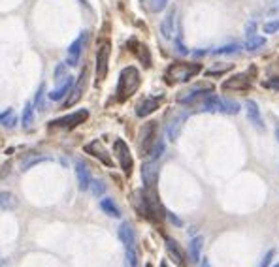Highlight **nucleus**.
Segmentation results:
<instances>
[{
  "instance_id": "obj_27",
  "label": "nucleus",
  "mask_w": 279,
  "mask_h": 267,
  "mask_svg": "<svg viewBox=\"0 0 279 267\" xmlns=\"http://www.w3.org/2000/svg\"><path fill=\"white\" fill-rule=\"evenodd\" d=\"M16 207V198L10 192H0V211H8Z\"/></svg>"
},
{
  "instance_id": "obj_16",
  "label": "nucleus",
  "mask_w": 279,
  "mask_h": 267,
  "mask_svg": "<svg viewBox=\"0 0 279 267\" xmlns=\"http://www.w3.org/2000/svg\"><path fill=\"white\" fill-rule=\"evenodd\" d=\"M72 85H74V77H72V75H66L62 81H58L57 89L51 90V92H50V98L53 100V102H57V100H60V98L64 96L66 92H70V89H72Z\"/></svg>"
},
{
  "instance_id": "obj_13",
  "label": "nucleus",
  "mask_w": 279,
  "mask_h": 267,
  "mask_svg": "<svg viewBox=\"0 0 279 267\" xmlns=\"http://www.w3.org/2000/svg\"><path fill=\"white\" fill-rule=\"evenodd\" d=\"M166 251H168V254H170V258L174 260V264L178 267H185V254H183V251H181V247L174 239H170V237H166Z\"/></svg>"
},
{
  "instance_id": "obj_25",
  "label": "nucleus",
  "mask_w": 279,
  "mask_h": 267,
  "mask_svg": "<svg viewBox=\"0 0 279 267\" xmlns=\"http://www.w3.org/2000/svg\"><path fill=\"white\" fill-rule=\"evenodd\" d=\"M240 111V104L230 100V98H221V113L236 115Z\"/></svg>"
},
{
  "instance_id": "obj_33",
  "label": "nucleus",
  "mask_w": 279,
  "mask_h": 267,
  "mask_svg": "<svg viewBox=\"0 0 279 267\" xmlns=\"http://www.w3.org/2000/svg\"><path fill=\"white\" fill-rule=\"evenodd\" d=\"M238 51H240L238 45H226V47L215 49L214 53H215V55H224V53H238Z\"/></svg>"
},
{
  "instance_id": "obj_17",
  "label": "nucleus",
  "mask_w": 279,
  "mask_h": 267,
  "mask_svg": "<svg viewBox=\"0 0 279 267\" xmlns=\"http://www.w3.org/2000/svg\"><path fill=\"white\" fill-rule=\"evenodd\" d=\"M249 85H251V81H249V77L247 75H234V77H230L228 81L222 83V89L224 90H247L249 89Z\"/></svg>"
},
{
  "instance_id": "obj_3",
  "label": "nucleus",
  "mask_w": 279,
  "mask_h": 267,
  "mask_svg": "<svg viewBox=\"0 0 279 267\" xmlns=\"http://www.w3.org/2000/svg\"><path fill=\"white\" fill-rule=\"evenodd\" d=\"M114 151H115V156H117V160H119V166H121V170H123L126 175H130L132 168H134V158H132L128 145L124 143L123 139H117V141L114 143Z\"/></svg>"
},
{
  "instance_id": "obj_35",
  "label": "nucleus",
  "mask_w": 279,
  "mask_h": 267,
  "mask_svg": "<svg viewBox=\"0 0 279 267\" xmlns=\"http://www.w3.org/2000/svg\"><path fill=\"white\" fill-rule=\"evenodd\" d=\"M276 30H279V21H276V23H266V24H264V32H276Z\"/></svg>"
},
{
  "instance_id": "obj_2",
  "label": "nucleus",
  "mask_w": 279,
  "mask_h": 267,
  "mask_svg": "<svg viewBox=\"0 0 279 267\" xmlns=\"http://www.w3.org/2000/svg\"><path fill=\"white\" fill-rule=\"evenodd\" d=\"M200 70H202V64L198 62H174L166 70V79L168 83H187Z\"/></svg>"
},
{
  "instance_id": "obj_19",
  "label": "nucleus",
  "mask_w": 279,
  "mask_h": 267,
  "mask_svg": "<svg viewBox=\"0 0 279 267\" xmlns=\"http://www.w3.org/2000/svg\"><path fill=\"white\" fill-rule=\"evenodd\" d=\"M174 24H176V9H170L168 15L164 17V21H162V24H160V32H162L166 40H172L174 34H176Z\"/></svg>"
},
{
  "instance_id": "obj_24",
  "label": "nucleus",
  "mask_w": 279,
  "mask_h": 267,
  "mask_svg": "<svg viewBox=\"0 0 279 267\" xmlns=\"http://www.w3.org/2000/svg\"><path fill=\"white\" fill-rule=\"evenodd\" d=\"M142 2H144L146 9L151 13H158L168 6V0H142Z\"/></svg>"
},
{
  "instance_id": "obj_15",
  "label": "nucleus",
  "mask_w": 279,
  "mask_h": 267,
  "mask_svg": "<svg viewBox=\"0 0 279 267\" xmlns=\"http://www.w3.org/2000/svg\"><path fill=\"white\" fill-rule=\"evenodd\" d=\"M119 239L121 243L124 245V249H134V243H136V234L128 222H123L119 226Z\"/></svg>"
},
{
  "instance_id": "obj_9",
  "label": "nucleus",
  "mask_w": 279,
  "mask_h": 267,
  "mask_svg": "<svg viewBox=\"0 0 279 267\" xmlns=\"http://www.w3.org/2000/svg\"><path fill=\"white\" fill-rule=\"evenodd\" d=\"M142 179H144L146 188H155L156 179H158V164H156V160L146 162L142 166Z\"/></svg>"
},
{
  "instance_id": "obj_22",
  "label": "nucleus",
  "mask_w": 279,
  "mask_h": 267,
  "mask_svg": "<svg viewBox=\"0 0 279 267\" xmlns=\"http://www.w3.org/2000/svg\"><path fill=\"white\" fill-rule=\"evenodd\" d=\"M202 245H204V239L198 235V237H192L189 243V256L192 262H198L200 260V252H202Z\"/></svg>"
},
{
  "instance_id": "obj_26",
  "label": "nucleus",
  "mask_w": 279,
  "mask_h": 267,
  "mask_svg": "<svg viewBox=\"0 0 279 267\" xmlns=\"http://www.w3.org/2000/svg\"><path fill=\"white\" fill-rule=\"evenodd\" d=\"M89 188H90V194L96 196V198L106 194V183L100 181V179H92V181L89 183Z\"/></svg>"
},
{
  "instance_id": "obj_43",
  "label": "nucleus",
  "mask_w": 279,
  "mask_h": 267,
  "mask_svg": "<svg viewBox=\"0 0 279 267\" xmlns=\"http://www.w3.org/2000/svg\"><path fill=\"white\" fill-rule=\"evenodd\" d=\"M274 267H279V266H274Z\"/></svg>"
},
{
  "instance_id": "obj_37",
  "label": "nucleus",
  "mask_w": 279,
  "mask_h": 267,
  "mask_svg": "<svg viewBox=\"0 0 279 267\" xmlns=\"http://www.w3.org/2000/svg\"><path fill=\"white\" fill-rule=\"evenodd\" d=\"M272 258H274V251H270L268 254H266V256H264V260H262V264H260V267H268V266H270Z\"/></svg>"
},
{
  "instance_id": "obj_42",
  "label": "nucleus",
  "mask_w": 279,
  "mask_h": 267,
  "mask_svg": "<svg viewBox=\"0 0 279 267\" xmlns=\"http://www.w3.org/2000/svg\"><path fill=\"white\" fill-rule=\"evenodd\" d=\"M160 267H166V264H162V266H160Z\"/></svg>"
},
{
  "instance_id": "obj_39",
  "label": "nucleus",
  "mask_w": 279,
  "mask_h": 267,
  "mask_svg": "<svg viewBox=\"0 0 279 267\" xmlns=\"http://www.w3.org/2000/svg\"><path fill=\"white\" fill-rule=\"evenodd\" d=\"M202 267H210V262H208L206 258H204V262H202Z\"/></svg>"
},
{
  "instance_id": "obj_7",
  "label": "nucleus",
  "mask_w": 279,
  "mask_h": 267,
  "mask_svg": "<svg viewBox=\"0 0 279 267\" xmlns=\"http://www.w3.org/2000/svg\"><path fill=\"white\" fill-rule=\"evenodd\" d=\"M87 40H89V34L82 32L78 38H76V41H72V45H70V49H68L66 66H76L78 64V60H80V57H82V51H83V47H85Z\"/></svg>"
},
{
  "instance_id": "obj_23",
  "label": "nucleus",
  "mask_w": 279,
  "mask_h": 267,
  "mask_svg": "<svg viewBox=\"0 0 279 267\" xmlns=\"http://www.w3.org/2000/svg\"><path fill=\"white\" fill-rule=\"evenodd\" d=\"M100 207H102V211H104L106 215L114 217V219H119V217H121V211H119V207H117V205L114 203V200H110V198L102 200V202H100Z\"/></svg>"
},
{
  "instance_id": "obj_18",
  "label": "nucleus",
  "mask_w": 279,
  "mask_h": 267,
  "mask_svg": "<svg viewBox=\"0 0 279 267\" xmlns=\"http://www.w3.org/2000/svg\"><path fill=\"white\" fill-rule=\"evenodd\" d=\"M158 104H160L158 98H146V100H142L138 104V107H136V115H138V117H148V115H151L156 107H158Z\"/></svg>"
},
{
  "instance_id": "obj_4",
  "label": "nucleus",
  "mask_w": 279,
  "mask_h": 267,
  "mask_svg": "<svg viewBox=\"0 0 279 267\" xmlns=\"http://www.w3.org/2000/svg\"><path fill=\"white\" fill-rule=\"evenodd\" d=\"M87 117H89V111L87 109H82V111H76L72 115H66L62 119H57V121H53L50 124L51 128H64V130H72L76 126H80L82 122L87 121Z\"/></svg>"
},
{
  "instance_id": "obj_30",
  "label": "nucleus",
  "mask_w": 279,
  "mask_h": 267,
  "mask_svg": "<svg viewBox=\"0 0 279 267\" xmlns=\"http://www.w3.org/2000/svg\"><path fill=\"white\" fill-rule=\"evenodd\" d=\"M32 117H34V105L32 104H26L25 113H23V126H25V128H30Z\"/></svg>"
},
{
  "instance_id": "obj_1",
  "label": "nucleus",
  "mask_w": 279,
  "mask_h": 267,
  "mask_svg": "<svg viewBox=\"0 0 279 267\" xmlns=\"http://www.w3.org/2000/svg\"><path fill=\"white\" fill-rule=\"evenodd\" d=\"M140 83H142V77H140V72L136 66H126L121 70L119 73V83H117V100L119 102H124L138 90Z\"/></svg>"
},
{
  "instance_id": "obj_14",
  "label": "nucleus",
  "mask_w": 279,
  "mask_h": 267,
  "mask_svg": "<svg viewBox=\"0 0 279 267\" xmlns=\"http://www.w3.org/2000/svg\"><path fill=\"white\" fill-rule=\"evenodd\" d=\"M85 72L80 75V79H78V83H76V87L72 85V89H70V96H68V100L64 102V107H72V105L76 104V102H80V98H82L83 90H85Z\"/></svg>"
},
{
  "instance_id": "obj_21",
  "label": "nucleus",
  "mask_w": 279,
  "mask_h": 267,
  "mask_svg": "<svg viewBox=\"0 0 279 267\" xmlns=\"http://www.w3.org/2000/svg\"><path fill=\"white\" fill-rule=\"evenodd\" d=\"M198 111H206V113H219L221 111V98L214 96V94H210V96H206L202 100V104H200V109Z\"/></svg>"
},
{
  "instance_id": "obj_6",
  "label": "nucleus",
  "mask_w": 279,
  "mask_h": 267,
  "mask_svg": "<svg viewBox=\"0 0 279 267\" xmlns=\"http://www.w3.org/2000/svg\"><path fill=\"white\" fill-rule=\"evenodd\" d=\"M85 153L90 154V156H94V158H98L102 164H106L108 168H114V160H112V156L110 153L106 151V147L102 145V141L100 139H94V141H90L85 145Z\"/></svg>"
},
{
  "instance_id": "obj_34",
  "label": "nucleus",
  "mask_w": 279,
  "mask_h": 267,
  "mask_svg": "<svg viewBox=\"0 0 279 267\" xmlns=\"http://www.w3.org/2000/svg\"><path fill=\"white\" fill-rule=\"evenodd\" d=\"M66 75H68V73H66V64H58L57 70H55V79H57V81H62Z\"/></svg>"
},
{
  "instance_id": "obj_12",
  "label": "nucleus",
  "mask_w": 279,
  "mask_h": 267,
  "mask_svg": "<svg viewBox=\"0 0 279 267\" xmlns=\"http://www.w3.org/2000/svg\"><path fill=\"white\" fill-rule=\"evenodd\" d=\"M246 109H247V119H249V122H253V126L256 130H264V122H262L260 109H258L256 102H254V100H247Z\"/></svg>"
},
{
  "instance_id": "obj_40",
  "label": "nucleus",
  "mask_w": 279,
  "mask_h": 267,
  "mask_svg": "<svg viewBox=\"0 0 279 267\" xmlns=\"http://www.w3.org/2000/svg\"><path fill=\"white\" fill-rule=\"evenodd\" d=\"M276 136H278V139H279V126L276 128Z\"/></svg>"
},
{
  "instance_id": "obj_38",
  "label": "nucleus",
  "mask_w": 279,
  "mask_h": 267,
  "mask_svg": "<svg viewBox=\"0 0 279 267\" xmlns=\"http://www.w3.org/2000/svg\"><path fill=\"white\" fill-rule=\"evenodd\" d=\"M10 113H12V109H6V111H4V113H0V122L4 121V119H6V117H8Z\"/></svg>"
},
{
  "instance_id": "obj_11",
  "label": "nucleus",
  "mask_w": 279,
  "mask_h": 267,
  "mask_svg": "<svg viewBox=\"0 0 279 267\" xmlns=\"http://www.w3.org/2000/svg\"><path fill=\"white\" fill-rule=\"evenodd\" d=\"M185 121H187V113H180L168 122V126H166V136H168L170 141H176V139L180 138V132H181V128H183V122Z\"/></svg>"
},
{
  "instance_id": "obj_36",
  "label": "nucleus",
  "mask_w": 279,
  "mask_h": 267,
  "mask_svg": "<svg viewBox=\"0 0 279 267\" xmlns=\"http://www.w3.org/2000/svg\"><path fill=\"white\" fill-rule=\"evenodd\" d=\"M2 122H4V126H6V128H12V126H14V124L17 122V119H16V117H14L12 113H10L8 117H6V119H4Z\"/></svg>"
},
{
  "instance_id": "obj_32",
  "label": "nucleus",
  "mask_w": 279,
  "mask_h": 267,
  "mask_svg": "<svg viewBox=\"0 0 279 267\" xmlns=\"http://www.w3.org/2000/svg\"><path fill=\"white\" fill-rule=\"evenodd\" d=\"M126 264L128 267H138V254L134 249H126Z\"/></svg>"
},
{
  "instance_id": "obj_41",
  "label": "nucleus",
  "mask_w": 279,
  "mask_h": 267,
  "mask_svg": "<svg viewBox=\"0 0 279 267\" xmlns=\"http://www.w3.org/2000/svg\"><path fill=\"white\" fill-rule=\"evenodd\" d=\"M146 267H153V266H151V264H148V266H146Z\"/></svg>"
},
{
  "instance_id": "obj_10",
  "label": "nucleus",
  "mask_w": 279,
  "mask_h": 267,
  "mask_svg": "<svg viewBox=\"0 0 279 267\" xmlns=\"http://www.w3.org/2000/svg\"><path fill=\"white\" fill-rule=\"evenodd\" d=\"M108 58H110V43L100 45L96 53V79L102 81L108 73Z\"/></svg>"
},
{
  "instance_id": "obj_31",
  "label": "nucleus",
  "mask_w": 279,
  "mask_h": 267,
  "mask_svg": "<svg viewBox=\"0 0 279 267\" xmlns=\"http://www.w3.org/2000/svg\"><path fill=\"white\" fill-rule=\"evenodd\" d=\"M164 153V141H156L155 147H151V151H149V154H151V160H156L160 154Z\"/></svg>"
},
{
  "instance_id": "obj_29",
  "label": "nucleus",
  "mask_w": 279,
  "mask_h": 267,
  "mask_svg": "<svg viewBox=\"0 0 279 267\" xmlns=\"http://www.w3.org/2000/svg\"><path fill=\"white\" fill-rule=\"evenodd\" d=\"M266 40H264L262 36H249V40L246 43V49L247 51H256L258 47H262Z\"/></svg>"
},
{
  "instance_id": "obj_20",
  "label": "nucleus",
  "mask_w": 279,
  "mask_h": 267,
  "mask_svg": "<svg viewBox=\"0 0 279 267\" xmlns=\"http://www.w3.org/2000/svg\"><path fill=\"white\" fill-rule=\"evenodd\" d=\"M76 177H78V183H80V188L82 190H87L90 183V175L87 171V166L82 162V160H76Z\"/></svg>"
},
{
  "instance_id": "obj_8",
  "label": "nucleus",
  "mask_w": 279,
  "mask_h": 267,
  "mask_svg": "<svg viewBox=\"0 0 279 267\" xmlns=\"http://www.w3.org/2000/svg\"><path fill=\"white\" fill-rule=\"evenodd\" d=\"M155 122H148L140 132V151L142 154H149L153 141H155Z\"/></svg>"
},
{
  "instance_id": "obj_28",
  "label": "nucleus",
  "mask_w": 279,
  "mask_h": 267,
  "mask_svg": "<svg viewBox=\"0 0 279 267\" xmlns=\"http://www.w3.org/2000/svg\"><path fill=\"white\" fill-rule=\"evenodd\" d=\"M132 51H134V53H136V55L142 58V62H144L146 66L151 64V57H149V51H148V47H146L144 43H138V41H136V47H132Z\"/></svg>"
},
{
  "instance_id": "obj_5",
  "label": "nucleus",
  "mask_w": 279,
  "mask_h": 267,
  "mask_svg": "<svg viewBox=\"0 0 279 267\" xmlns=\"http://www.w3.org/2000/svg\"><path fill=\"white\" fill-rule=\"evenodd\" d=\"M212 92H214V87H210V85H196V87H192L189 90H183L178 96V102H181V104H192V102H196L200 98L210 96Z\"/></svg>"
}]
</instances>
